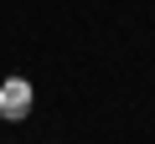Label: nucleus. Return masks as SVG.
<instances>
[{
    "mask_svg": "<svg viewBox=\"0 0 155 144\" xmlns=\"http://www.w3.org/2000/svg\"><path fill=\"white\" fill-rule=\"evenodd\" d=\"M26 103H31V88L26 83H5V88H0V118H26Z\"/></svg>",
    "mask_w": 155,
    "mask_h": 144,
    "instance_id": "obj_1",
    "label": "nucleus"
}]
</instances>
